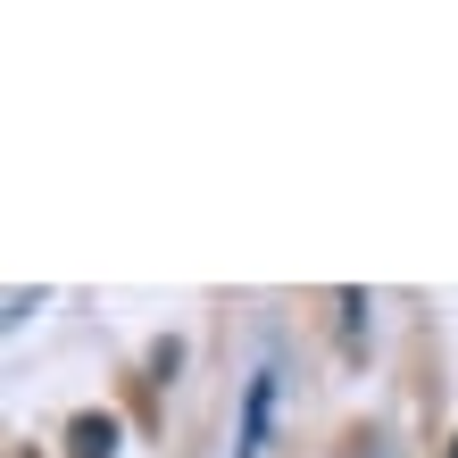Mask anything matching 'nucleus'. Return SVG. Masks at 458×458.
<instances>
[{"label":"nucleus","mask_w":458,"mask_h":458,"mask_svg":"<svg viewBox=\"0 0 458 458\" xmlns=\"http://www.w3.org/2000/svg\"><path fill=\"white\" fill-rule=\"evenodd\" d=\"M67 442H75L67 458H109V450H117V425H109V417H75Z\"/></svg>","instance_id":"obj_1"},{"label":"nucleus","mask_w":458,"mask_h":458,"mask_svg":"<svg viewBox=\"0 0 458 458\" xmlns=\"http://www.w3.org/2000/svg\"><path fill=\"white\" fill-rule=\"evenodd\" d=\"M450 458H458V450H450Z\"/></svg>","instance_id":"obj_2"}]
</instances>
